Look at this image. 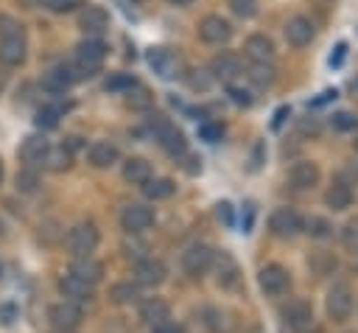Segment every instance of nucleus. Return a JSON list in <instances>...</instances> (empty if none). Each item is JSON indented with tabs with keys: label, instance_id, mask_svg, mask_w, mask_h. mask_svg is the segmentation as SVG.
Here are the masks:
<instances>
[{
	"label": "nucleus",
	"instance_id": "e433bc0d",
	"mask_svg": "<svg viewBox=\"0 0 358 333\" xmlns=\"http://www.w3.org/2000/svg\"><path fill=\"white\" fill-rule=\"evenodd\" d=\"M0 39H25L22 22L14 20L11 14H0Z\"/></svg>",
	"mask_w": 358,
	"mask_h": 333
},
{
	"label": "nucleus",
	"instance_id": "4be33fe9",
	"mask_svg": "<svg viewBox=\"0 0 358 333\" xmlns=\"http://www.w3.org/2000/svg\"><path fill=\"white\" fill-rule=\"evenodd\" d=\"M117 157H120V151H117V146L109 143V140H98V143H92L90 151H87V160H90L92 168H109V165L117 162Z\"/></svg>",
	"mask_w": 358,
	"mask_h": 333
},
{
	"label": "nucleus",
	"instance_id": "c756f323",
	"mask_svg": "<svg viewBox=\"0 0 358 333\" xmlns=\"http://www.w3.org/2000/svg\"><path fill=\"white\" fill-rule=\"evenodd\" d=\"M246 78H249L257 90H266V87H271V84L277 81V70H274L271 62H252L249 70H246Z\"/></svg>",
	"mask_w": 358,
	"mask_h": 333
},
{
	"label": "nucleus",
	"instance_id": "473e14b6",
	"mask_svg": "<svg viewBox=\"0 0 358 333\" xmlns=\"http://www.w3.org/2000/svg\"><path fill=\"white\" fill-rule=\"evenodd\" d=\"M14 182H17V190H20V193H34V190L39 187V171H36L34 165H25V168L17 171Z\"/></svg>",
	"mask_w": 358,
	"mask_h": 333
},
{
	"label": "nucleus",
	"instance_id": "6e6552de",
	"mask_svg": "<svg viewBox=\"0 0 358 333\" xmlns=\"http://www.w3.org/2000/svg\"><path fill=\"white\" fill-rule=\"evenodd\" d=\"M241 73H243L241 56L232 53V50H221V53L213 56V62H210V76L218 78V81H224V84H232Z\"/></svg>",
	"mask_w": 358,
	"mask_h": 333
},
{
	"label": "nucleus",
	"instance_id": "680f3d73",
	"mask_svg": "<svg viewBox=\"0 0 358 333\" xmlns=\"http://www.w3.org/2000/svg\"><path fill=\"white\" fill-rule=\"evenodd\" d=\"M352 143H355V151H358V137H355V140H352Z\"/></svg>",
	"mask_w": 358,
	"mask_h": 333
},
{
	"label": "nucleus",
	"instance_id": "cd10ccee",
	"mask_svg": "<svg viewBox=\"0 0 358 333\" xmlns=\"http://www.w3.org/2000/svg\"><path fill=\"white\" fill-rule=\"evenodd\" d=\"M73 165V154L64 148V146H48L45 157H42V168L45 171H53V173H62Z\"/></svg>",
	"mask_w": 358,
	"mask_h": 333
},
{
	"label": "nucleus",
	"instance_id": "20e7f679",
	"mask_svg": "<svg viewBox=\"0 0 358 333\" xmlns=\"http://www.w3.org/2000/svg\"><path fill=\"white\" fill-rule=\"evenodd\" d=\"M148 62H151L154 73H157L159 78H165V81H173V78H182V76H185L182 59H179L173 50H168V48H151Z\"/></svg>",
	"mask_w": 358,
	"mask_h": 333
},
{
	"label": "nucleus",
	"instance_id": "49530a36",
	"mask_svg": "<svg viewBox=\"0 0 358 333\" xmlns=\"http://www.w3.org/2000/svg\"><path fill=\"white\" fill-rule=\"evenodd\" d=\"M199 134H201L207 143H218L221 134H224V129H221V123H201V126H199Z\"/></svg>",
	"mask_w": 358,
	"mask_h": 333
},
{
	"label": "nucleus",
	"instance_id": "bb28decb",
	"mask_svg": "<svg viewBox=\"0 0 358 333\" xmlns=\"http://www.w3.org/2000/svg\"><path fill=\"white\" fill-rule=\"evenodd\" d=\"M45 151H48V140H45L42 134H28V137L20 143V160H22L25 165L42 162Z\"/></svg>",
	"mask_w": 358,
	"mask_h": 333
},
{
	"label": "nucleus",
	"instance_id": "9b49d317",
	"mask_svg": "<svg viewBox=\"0 0 358 333\" xmlns=\"http://www.w3.org/2000/svg\"><path fill=\"white\" fill-rule=\"evenodd\" d=\"M319 176H322V171H319V165L310 162V160H296V162L288 168V185H291L294 190H310L313 185H319Z\"/></svg>",
	"mask_w": 358,
	"mask_h": 333
},
{
	"label": "nucleus",
	"instance_id": "4d7b16f0",
	"mask_svg": "<svg viewBox=\"0 0 358 333\" xmlns=\"http://www.w3.org/2000/svg\"><path fill=\"white\" fill-rule=\"evenodd\" d=\"M260 151H263V143H257V146H255V154H252V171H257V168H260Z\"/></svg>",
	"mask_w": 358,
	"mask_h": 333
},
{
	"label": "nucleus",
	"instance_id": "f3484780",
	"mask_svg": "<svg viewBox=\"0 0 358 333\" xmlns=\"http://www.w3.org/2000/svg\"><path fill=\"white\" fill-rule=\"evenodd\" d=\"M165 274H168V269H165V263L159 257H143V260L134 263L137 285H151L154 288V285H159L165 280Z\"/></svg>",
	"mask_w": 358,
	"mask_h": 333
},
{
	"label": "nucleus",
	"instance_id": "c03bdc74",
	"mask_svg": "<svg viewBox=\"0 0 358 333\" xmlns=\"http://www.w3.org/2000/svg\"><path fill=\"white\" fill-rule=\"evenodd\" d=\"M207 316H210V319H207V325H210V330H213V333H229V330H232V322H229L224 313L210 311Z\"/></svg>",
	"mask_w": 358,
	"mask_h": 333
},
{
	"label": "nucleus",
	"instance_id": "13d9d810",
	"mask_svg": "<svg viewBox=\"0 0 358 333\" xmlns=\"http://www.w3.org/2000/svg\"><path fill=\"white\" fill-rule=\"evenodd\" d=\"M168 3H171V6H176V8H185V6H190L193 0H168Z\"/></svg>",
	"mask_w": 358,
	"mask_h": 333
},
{
	"label": "nucleus",
	"instance_id": "0e129e2a",
	"mask_svg": "<svg viewBox=\"0 0 358 333\" xmlns=\"http://www.w3.org/2000/svg\"><path fill=\"white\" fill-rule=\"evenodd\" d=\"M137 3H143V0H137Z\"/></svg>",
	"mask_w": 358,
	"mask_h": 333
},
{
	"label": "nucleus",
	"instance_id": "a18cd8bd",
	"mask_svg": "<svg viewBox=\"0 0 358 333\" xmlns=\"http://www.w3.org/2000/svg\"><path fill=\"white\" fill-rule=\"evenodd\" d=\"M310 266L319 271V274H327V271H333L336 269V257H330V255H322V252H316L313 257H310Z\"/></svg>",
	"mask_w": 358,
	"mask_h": 333
},
{
	"label": "nucleus",
	"instance_id": "a211bd4d",
	"mask_svg": "<svg viewBox=\"0 0 358 333\" xmlns=\"http://www.w3.org/2000/svg\"><path fill=\"white\" fill-rule=\"evenodd\" d=\"M78 28L84 34H103L109 28V11L103 6H95V3L84 6L78 14Z\"/></svg>",
	"mask_w": 358,
	"mask_h": 333
},
{
	"label": "nucleus",
	"instance_id": "423d86ee",
	"mask_svg": "<svg viewBox=\"0 0 358 333\" xmlns=\"http://www.w3.org/2000/svg\"><path fill=\"white\" fill-rule=\"evenodd\" d=\"M199 36L207 45H227L232 39V22L224 20L221 14H210L199 22Z\"/></svg>",
	"mask_w": 358,
	"mask_h": 333
},
{
	"label": "nucleus",
	"instance_id": "f03ea898",
	"mask_svg": "<svg viewBox=\"0 0 358 333\" xmlns=\"http://www.w3.org/2000/svg\"><path fill=\"white\" fill-rule=\"evenodd\" d=\"M148 129H151L154 140L162 146L165 154H171V157H182V154L187 151V140H185L182 129H176L165 115H151V118H148Z\"/></svg>",
	"mask_w": 358,
	"mask_h": 333
},
{
	"label": "nucleus",
	"instance_id": "c85d7f7f",
	"mask_svg": "<svg viewBox=\"0 0 358 333\" xmlns=\"http://www.w3.org/2000/svg\"><path fill=\"white\" fill-rule=\"evenodd\" d=\"M168 313H171V308H168V302L159 299V297H148V299L140 305V319H143L145 325H151V327L159 325V322H165Z\"/></svg>",
	"mask_w": 358,
	"mask_h": 333
},
{
	"label": "nucleus",
	"instance_id": "ea45409f",
	"mask_svg": "<svg viewBox=\"0 0 358 333\" xmlns=\"http://www.w3.org/2000/svg\"><path fill=\"white\" fill-rule=\"evenodd\" d=\"M330 123H333L336 132H352V129H358V115L341 109V112H336V115L330 118Z\"/></svg>",
	"mask_w": 358,
	"mask_h": 333
},
{
	"label": "nucleus",
	"instance_id": "b1692460",
	"mask_svg": "<svg viewBox=\"0 0 358 333\" xmlns=\"http://www.w3.org/2000/svg\"><path fill=\"white\" fill-rule=\"evenodd\" d=\"M154 176V168L145 157H129L123 162V179L126 182H134V185H145L148 179Z\"/></svg>",
	"mask_w": 358,
	"mask_h": 333
},
{
	"label": "nucleus",
	"instance_id": "f8f14e48",
	"mask_svg": "<svg viewBox=\"0 0 358 333\" xmlns=\"http://www.w3.org/2000/svg\"><path fill=\"white\" fill-rule=\"evenodd\" d=\"M213 266V249L204 246V243H193L182 252V269L190 274V277H201L207 269Z\"/></svg>",
	"mask_w": 358,
	"mask_h": 333
},
{
	"label": "nucleus",
	"instance_id": "864d4df0",
	"mask_svg": "<svg viewBox=\"0 0 358 333\" xmlns=\"http://www.w3.org/2000/svg\"><path fill=\"white\" fill-rule=\"evenodd\" d=\"M154 333H185V330H182V325H176V322L165 319V322L154 325Z\"/></svg>",
	"mask_w": 358,
	"mask_h": 333
},
{
	"label": "nucleus",
	"instance_id": "0eeeda50",
	"mask_svg": "<svg viewBox=\"0 0 358 333\" xmlns=\"http://www.w3.org/2000/svg\"><path fill=\"white\" fill-rule=\"evenodd\" d=\"M268 229H271V235H277V238H294V235L302 229V215H299L294 207H277V210L268 215Z\"/></svg>",
	"mask_w": 358,
	"mask_h": 333
},
{
	"label": "nucleus",
	"instance_id": "6e6d98bb",
	"mask_svg": "<svg viewBox=\"0 0 358 333\" xmlns=\"http://www.w3.org/2000/svg\"><path fill=\"white\" fill-rule=\"evenodd\" d=\"M285 115H288V106H280V109L274 112V120H271V126H274V129H280V123H282V118H285Z\"/></svg>",
	"mask_w": 358,
	"mask_h": 333
},
{
	"label": "nucleus",
	"instance_id": "e2e57ef3",
	"mask_svg": "<svg viewBox=\"0 0 358 333\" xmlns=\"http://www.w3.org/2000/svg\"><path fill=\"white\" fill-rule=\"evenodd\" d=\"M56 333H64V330H56Z\"/></svg>",
	"mask_w": 358,
	"mask_h": 333
},
{
	"label": "nucleus",
	"instance_id": "a878e982",
	"mask_svg": "<svg viewBox=\"0 0 358 333\" xmlns=\"http://www.w3.org/2000/svg\"><path fill=\"white\" fill-rule=\"evenodd\" d=\"M28 56L25 39H0V64L6 67H20Z\"/></svg>",
	"mask_w": 358,
	"mask_h": 333
},
{
	"label": "nucleus",
	"instance_id": "3c124183",
	"mask_svg": "<svg viewBox=\"0 0 358 333\" xmlns=\"http://www.w3.org/2000/svg\"><path fill=\"white\" fill-rule=\"evenodd\" d=\"M215 207H218V210H215L218 218H221L227 227H232V221H235V215H232V204H229V201H218Z\"/></svg>",
	"mask_w": 358,
	"mask_h": 333
},
{
	"label": "nucleus",
	"instance_id": "5fc2aeb1",
	"mask_svg": "<svg viewBox=\"0 0 358 333\" xmlns=\"http://www.w3.org/2000/svg\"><path fill=\"white\" fill-rule=\"evenodd\" d=\"M185 171H187V173H199V171H201V157L187 154V165H185Z\"/></svg>",
	"mask_w": 358,
	"mask_h": 333
},
{
	"label": "nucleus",
	"instance_id": "2f4dec72",
	"mask_svg": "<svg viewBox=\"0 0 358 333\" xmlns=\"http://www.w3.org/2000/svg\"><path fill=\"white\" fill-rule=\"evenodd\" d=\"M123 95H126V106H129V109H137V112L151 109V104H154L151 90L143 87V84H134V87H131L129 92H123Z\"/></svg>",
	"mask_w": 358,
	"mask_h": 333
},
{
	"label": "nucleus",
	"instance_id": "603ef678",
	"mask_svg": "<svg viewBox=\"0 0 358 333\" xmlns=\"http://www.w3.org/2000/svg\"><path fill=\"white\" fill-rule=\"evenodd\" d=\"M344 56H347V42H338L333 48V53H330V67H338L344 62Z\"/></svg>",
	"mask_w": 358,
	"mask_h": 333
},
{
	"label": "nucleus",
	"instance_id": "052dcab7",
	"mask_svg": "<svg viewBox=\"0 0 358 333\" xmlns=\"http://www.w3.org/2000/svg\"><path fill=\"white\" fill-rule=\"evenodd\" d=\"M3 176H6V171H3V160H0V182H3Z\"/></svg>",
	"mask_w": 358,
	"mask_h": 333
},
{
	"label": "nucleus",
	"instance_id": "69168bd1",
	"mask_svg": "<svg viewBox=\"0 0 358 333\" xmlns=\"http://www.w3.org/2000/svg\"><path fill=\"white\" fill-rule=\"evenodd\" d=\"M0 269H3V266H0Z\"/></svg>",
	"mask_w": 358,
	"mask_h": 333
},
{
	"label": "nucleus",
	"instance_id": "5701e85b",
	"mask_svg": "<svg viewBox=\"0 0 358 333\" xmlns=\"http://www.w3.org/2000/svg\"><path fill=\"white\" fill-rule=\"evenodd\" d=\"M70 274L78 277V280H84V283H90V285H95V283H101V277H103V266H101L92 255H87V257H76V260H73Z\"/></svg>",
	"mask_w": 358,
	"mask_h": 333
},
{
	"label": "nucleus",
	"instance_id": "2eb2a0df",
	"mask_svg": "<svg viewBox=\"0 0 358 333\" xmlns=\"http://www.w3.org/2000/svg\"><path fill=\"white\" fill-rule=\"evenodd\" d=\"M76 81H78V78H76V73H73L70 64H56V67H50L48 73H42V90H45V92H53V95L70 90Z\"/></svg>",
	"mask_w": 358,
	"mask_h": 333
},
{
	"label": "nucleus",
	"instance_id": "1a4fd4ad",
	"mask_svg": "<svg viewBox=\"0 0 358 333\" xmlns=\"http://www.w3.org/2000/svg\"><path fill=\"white\" fill-rule=\"evenodd\" d=\"M151 224H154V210L145 207V204H126L123 213H120V227H123L129 235H140V232H145Z\"/></svg>",
	"mask_w": 358,
	"mask_h": 333
},
{
	"label": "nucleus",
	"instance_id": "412c9836",
	"mask_svg": "<svg viewBox=\"0 0 358 333\" xmlns=\"http://www.w3.org/2000/svg\"><path fill=\"white\" fill-rule=\"evenodd\" d=\"M243 53L249 56V62H271L274 59V42L266 34H252L243 42Z\"/></svg>",
	"mask_w": 358,
	"mask_h": 333
},
{
	"label": "nucleus",
	"instance_id": "bf43d9fd",
	"mask_svg": "<svg viewBox=\"0 0 358 333\" xmlns=\"http://www.w3.org/2000/svg\"><path fill=\"white\" fill-rule=\"evenodd\" d=\"M350 87H352V92H358V78H352V81H350Z\"/></svg>",
	"mask_w": 358,
	"mask_h": 333
},
{
	"label": "nucleus",
	"instance_id": "09e8293b",
	"mask_svg": "<svg viewBox=\"0 0 358 333\" xmlns=\"http://www.w3.org/2000/svg\"><path fill=\"white\" fill-rule=\"evenodd\" d=\"M39 3H42L48 11H56V14H62V11H70V8H73L78 0H39Z\"/></svg>",
	"mask_w": 358,
	"mask_h": 333
},
{
	"label": "nucleus",
	"instance_id": "7ed1b4c3",
	"mask_svg": "<svg viewBox=\"0 0 358 333\" xmlns=\"http://www.w3.org/2000/svg\"><path fill=\"white\" fill-rule=\"evenodd\" d=\"M98 241H101V232H98V227H95L92 221H78V224L70 227V232H67V249H70L76 257L92 255L95 246H98Z\"/></svg>",
	"mask_w": 358,
	"mask_h": 333
},
{
	"label": "nucleus",
	"instance_id": "a19ab883",
	"mask_svg": "<svg viewBox=\"0 0 358 333\" xmlns=\"http://www.w3.org/2000/svg\"><path fill=\"white\" fill-rule=\"evenodd\" d=\"M341 243H344L350 252H358V218H350V221L341 227Z\"/></svg>",
	"mask_w": 358,
	"mask_h": 333
},
{
	"label": "nucleus",
	"instance_id": "393cba45",
	"mask_svg": "<svg viewBox=\"0 0 358 333\" xmlns=\"http://www.w3.org/2000/svg\"><path fill=\"white\" fill-rule=\"evenodd\" d=\"M324 204H327L333 213L347 210V207L352 204V187H350V185H344L341 179H336V182L324 190Z\"/></svg>",
	"mask_w": 358,
	"mask_h": 333
},
{
	"label": "nucleus",
	"instance_id": "aec40b11",
	"mask_svg": "<svg viewBox=\"0 0 358 333\" xmlns=\"http://www.w3.org/2000/svg\"><path fill=\"white\" fill-rule=\"evenodd\" d=\"M59 291H62V297H64L67 302H76V305L92 299V285L84 283V280H78V277H73L70 271L59 280Z\"/></svg>",
	"mask_w": 358,
	"mask_h": 333
},
{
	"label": "nucleus",
	"instance_id": "39448f33",
	"mask_svg": "<svg viewBox=\"0 0 358 333\" xmlns=\"http://www.w3.org/2000/svg\"><path fill=\"white\" fill-rule=\"evenodd\" d=\"M257 283L268 297H280V294H285L291 288V274L280 263H266L260 269V274H257Z\"/></svg>",
	"mask_w": 358,
	"mask_h": 333
},
{
	"label": "nucleus",
	"instance_id": "37998d69",
	"mask_svg": "<svg viewBox=\"0 0 358 333\" xmlns=\"http://www.w3.org/2000/svg\"><path fill=\"white\" fill-rule=\"evenodd\" d=\"M59 115H62L59 106H42V109L36 112V126H39V129H53V126L59 123Z\"/></svg>",
	"mask_w": 358,
	"mask_h": 333
},
{
	"label": "nucleus",
	"instance_id": "6ab92c4d",
	"mask_svg": "<svg viewBox=\"0 0 358 333\" xmlns=\"http://www.w3.org/2000/svg\"><path fill=\"white\" fill-rule=\"evenodd\" d=\"M213 266H215V277H218V283L224 285V288H232L238 280H241V269H238V263H235V257L229 255V252H213Z\"/></svg>",
	"mask_w": 358,
	"mask_h": 333
},
{
	"label": "nucleus",
	"instance_id": "8fccbe9b",
	"mask_svg": "<svg viewBox=\"0 0 358 333\" xmlns=\"http://www.w3.org/2000/svg\"><path fill=\"white\" fill-rule=\"evenodd\" d=\"M299 132H302V134H310V137H316V134H319V120H316L313 115H305V118H299Z\"/></svg>",
	"mask_w": 358,
	"mask_h": 333
},
{
	"label": "nucleus",
	"instance_id": "4c0bfd02",
	"mask_svg": "<svg viewBox=\"0 0 358 333\" xmlns=\"http://www.w3.org/2000/svg\"><path fill=\"white\" fill-rule=\"evenodd\" d=\"M227 3H229L232 14L241 17V20H252V17H257V11H260V3H257V0H227Z\"/></svg>",
	"mask_w": 358,
	"mask_h": 333
},
{
	"label": "nucleus",
	"instance_id": "7c9ffc66",
	"mask_svg": "<svg viewBox=\"0 0 358 333\" xmlns=\"http://www.w3.org/2000/svg\"><path fill=\"white\" fill-rule=\"evenodd\" d=\"M140 187H143V196L151 199V201L168 199V196H173V190H176L173 179H168V176H151V179H148L145 185H140Z\"/></svg>",
	"mask_w": 358,
	"mask_h": 333
},
{
	"label": "nucleus",
	"instance_id": "ddd939ff",
	"mask_svg": "<svg viewBox=\"0 0 358 333\" xmlns=\"http://www.w3.org/2000/svg\"><path fill=\"white\" fill-rule=\"evenodd\" d=\"M324 305H327V313H330V319H336V322H344V319L350 316V311H352V291H350L344 283H336V285L327 291V299H324Z\"/></svg>",
	"mask_w": 358,
	"mask_h": 333
},
{
	"label": "nucleus",
	"instance_id": "9d476101",
	"mask_svg": "<svg viewBox=\"0 0 358 333\" xmlns=\"http://www.w3.org/2000/svg\"><path fill=\"white\" fill-rule=\"evenodd\" d=\"M48 319H50V325H53L56 330H64V333H70V330H76V327H78V322H81V305L62 299V302L50 305V311H48Z\"/></svg>",
	"mask_w": 358,
	"mask_h": 333
},
{
	"label": "nucleus",
	"instance_id": "dca6fc26",
	"mask_svg": "<svg viewBox=\"0 0 358 333\" xmlns=\"http://www.w3.org/2000/svg\"><path fill=\"white\" fill-rule=\"evenodd\" d=\"M313 36H316V28H313V22H310L308 17L296 14V17H291V20L285 22V39H288V45L305 48V45L313 42Z\"/></svg>",
	"mask_w": 358,
	"mask_h": 333
},
{
	"label": "nucleus",
	"instance_id": "58836bf2",
	"mask_svg": "<svg viewBox=\"0 0 358 333\" xmlns=\"http://www.w3.org/2000/svg\"><path fill=\"white\" fill-rule=\"evenodd\" d=\"M134 84H137V78L129 76V73H115V76L106 78V90L109 92H129Z\"/></svg>",
	"mask_w": 358,
	"mask_h": 333
},
{
	"label": "nucleus",
	"instance_id": "de8ad7c7",
	"mask_svg": "<svg viewBox=\"0 0 358 333\" xmlns=\"http://www.w3.org/2000/svg\"><path fill=\"white\" fill-rule=\"evenodd\" d=\"M341 182L344 185H355L358 182V160H347L341 165Z\"/></svg>",
	"mask_w": 358,
	"mask_h": 333
},
{
	"label": "nucleus",
	"instance_id": "f257e3e1",
	"mask_svg": "<svg viewBox=\"0 0 358 333\" xmlns=\"http://www.w3.org/2000/svg\"><path fill=\"white\" fill-rule=\"evenodd\" d=\"M106 50H109L106 42L98 39V36L81 39V42L76 45V62L70 64L73 73H76V78H90V76H95V73L101 70L103 59H106Z\"/></svg>",
	"mask_w": 358,
	"mask_h": 333
},
{
	"label": "nucleus",
	"instance_id": "4468645a",
	"mask_svg": "<svg viewBox=\"0 0 358 333\" xmlns=\"http://www.w3.org/2000/svg\"><path fill=\"white\" fill-rule=\"evenodd\" d=\"M282 316H285V322H288V327L294 333H310L313 330V308L305 299L288 302L285 311H282Z\"/></svg>",
	"mask_w": 358,
	"mask_h": 333
},
{
	"label": "nucleus",
	"instance_id": "f704fd0d",
	"mask_svg": "<svg viewBox=\"0 0 358 333\" xmlns=\"http://www.w3.org/2000/svg\"><path fill=\"white\" fill-rule=\"evenodd\" d=\"M109 297H112V302L126 305V302H134L140 297V288H137V283H115L109 288Z\"/></svg>",
	"mask_w": 358,
	"mask_h": 333
},
{
	"label": "nucleus",
	"instance_id": "72a5a7b5",
	"mask_svg": "<svg viewBox=\"0 0 358 333\" xmlns=\"http://www.w3.org/2000/svg\"><path fill=\"white\" fill-rule=\"evenodd\" d=\"M302 229L310 235V238H330L333 235V224L322 215H310V218H302Z\"/></svg>",
	"mask_w": 358,
	"mask_h": 333
},
{
	"label": "nucleus",
	"instance_id": "c9c22d12",
	"mask_svg": "<svg viewBox=\"0 0 358 333\" xmlns=\"http://www.w3.org/2000/svg\"><path fill=\"white\" fill-rule=\"evenodd\" d=\"M185 81L193 92H207L215 78L210 76V70H190V73H185Z\"/></svg>",
	"mask_w": 358,
	"mask_h": 333
},
{
	"label": "nucleus",
	"instance_id": "79ce46f5",
	"mask_svg": "<svg viewBox=\"0 0 358 333\" xmlns=\"http://www.w3.org/2000/svg\"><path fill=\"white\" fill-rule=\"evenodd\" d=\"M227 95H229V101H232V104H238V106H252V104H255L252 90L238 87V84H229V87H227Z\"/></svg>",
	"mask_w": 358,
	"mask_h": 333
}]
</instances>
